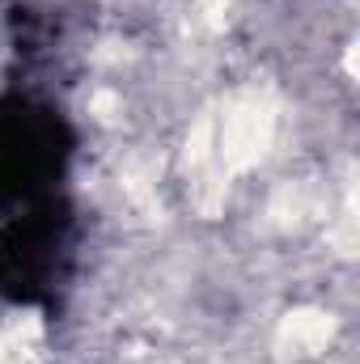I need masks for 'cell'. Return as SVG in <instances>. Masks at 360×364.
Instances as JSON below:
<instances>
[{
    "label": "cell",
    "mask_w": 360,
    "mask_h": 364,
    "mask_svg": "<svg viewBox=\"0 0 360 364\" xmlns=\"http://www.w3.org/2000/svg\"><path fill=\"white\" fill-rule=\"evenodd\" d=\"M77 267V212L64 195L0 216V301L55 309Z\"/></svg>",
    "instance_id": "cell-1"
},
{
    "label": "cell",
    "mask_w": 360,
    "mask_h": 364,
    "mask_svg": "<svg viewBox=\"0 0 360 364\" xmlns=\"http://www.w3.org/2000/svg\"><path fill=\"white\" fill-rule=\"evenodd\" d=\"M73 123L34 93H0V216L60 195L73 166Z\"/></svg>",
    "instance_id": "cell-2"
}]
</instances>
